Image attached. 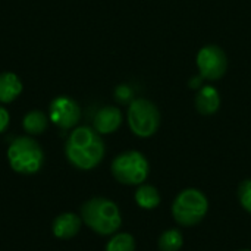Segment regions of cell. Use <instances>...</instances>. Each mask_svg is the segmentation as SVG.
Returning <instances> with one entry per match:
<instances>
[{"label": "cell", "mask_w": 251, "mask_h": 251, "mask_svg": "<svg viewBox=\"0 0 251 251\" xmlns=\"http://www.w3.org/2000/svg\"><path fill=\"white\" fill-rule=\"evenodd\" d=\"M104 153L106 147L100 134L90 126L75 128L65 146L68 162L81 171L94 169L103 160Z\"/></svg>", "instance_id": "cell-1"}, {"label": "cell", "mask_w": 251, "mask_h": 251, "mask_svg": "<svg viewBox=\"0 0 251 251\" xmlns=\"http://www.w3.org/2000/svg\"><path fill=\"white\" fill-rule=\"evenodd\" d=\"M81 219L99 235H112L122 225L119 207L109 199L94 197L81 207Z\"/></svg>", "instance_id": "cell-2"}, {"label": "cell", "mask_w": 251, "mask_h": 251, "mask_svg": "<svg viewBox=\"0 0 251 251\" xmlns=\"http://www.w3.org/2000/svg\"><path fill=\"white\" fill-rule=\"evenodd\" d=\"M7 160L16 174L34 175L44 165V153L34 138L18 137L7 149Z\"/></svg>", "instance_id": "cell-3"}, {"label": "cell", "mask_w": 251, "mask_h": 251, "mask_svg": "<svg viewBox=\"0 0 251 251\" xmlns=\"http://www.w3.org/2000/svg\"><path fill=\"white\" fill-rule=\"evenodd\" d=\"M209 210L207 197L196 188L181 191L172 204V215L181 226H194L200 224Z\"/></svg>", "instance_id": "cell-4"}, {"label": "cell", "mask_w": 251, "mask_h": 251, "mask_svg": "<svg viewBox=\"0 0 251 251\" xmlns=\"http://www.w3.org/2000/svg\"><path fill=\"white\" fill-rule=\"evenodd\" d=\"M110 171L113 178L124 185H141L150 174V165L143 153L128 150L113 159Z\"/></svg>", "instance_id": "cell-5"}, {"label": "cell", "mask_w": 251, "mask_h": 251, "mask_svg": "<svg viewBox=\"0 0 251 251\" xmlns=\"http://www.w3.org/2000/svg\"><path fill=\"white\" fill-rule=\"evenodd\" d=\"M126 118L129 129L140 138L153 137L160 126V112L149 99H134L128 106Z\"/></svg>", "instance_id": "cell-6"}, {"label": "cell", "mask_w": 251, "mask_h": 251, "mask_svg": "<svg viewBox=\"0 0 251 251\" xmlns=\"http://www.w3.org/2000/svg\"><path fill=\"white\" fill-rule=\"evenodd\" d=\"M196 65L199 75L203 79L218 81L228 71V56L219 46L207 44L199 50L196 56Z\"/></svg>", "instance_id": "cell-7"}, {"label": "cell", "mask_w": 251, "mask_h": 251, "mask_svg": "<svg viewBox=\"0 0 251 251\" xmlns=\"http://www.w3.org/2000/svg\"><path fill=\"white\" fill-rule=\"evenodd\" d=\"M81 118V107L69 97H56L49 107V119L62 129L74 128Z\"/></svg>", "instance_id": "cell-8"}, {"label": "cell", "mask_w": 251, "mask_h": 251, "mask_svg": "<svg viewBox=\"0 0 251 251\" xmlns=\"http://www.w3.org/2000/svg\"><path fill=\"white\" fill-rule=\"evenodd\" d=\"M124 115L122 110L116 106H103L94 116L93 126L100 135L112 134L119 129L122 125Z\"/></svg>", "instance_id": "cell-9"}, {"label": "cell", "mask_w": 251, "mask_h": 251, "mask_svg": "<svg viewBox=\"0 0 251 251\" xmlns=\"http://www.w3.org/2000/svg\"><path fill=\"white\" fill-rule=\"evenodd\" d=\"M196 109L203 116H212L215 115L221 107V94L218 88L213 85H203L200 87L199 93L194 99Z\"/></svg>", "instance_id": "cell-10"}, {"label": "cell", "mask_w": 251, "mask_h": 251, "mask_svg": "<svg viewBox=\"0 0 251 251\" xmlns=\"http://www.w3.org/2000/svg\"><path fill=\"white\" fill-rule=\"evenodd\" d=\"M81 229V218L75 213H62L53 221V235L59 240H69Z\"/></svg>", "instance_id": "cell-11"}, {"label": "cell", "mask_w": 251, "mask_h": 251, "mask_svg": "<svg viewBox=\"0 0 251 251\" xmlns=\"http://www.w3.org/2000/svg\"><path fill=\"white\" fill-rule=\"evenodd\" d=\"M22 93V81L13 72L0 74V103H12Z\"/></svg>", "instance_id": "cell-12"}, {"label": "cell", "mask_w": 251, "mask_h": 251, "mask_svg": "<svg viewBox=\"0 0 251 251\" xmlns=\"http://www.w3.org/2000/svg\"><path fill=\"white\" fill-rule=\"evenodd\" d=\"M135 203L146 210H153L160 204V193L150 184H141L135 191Z\"/></svg>", "instance_id": "cell-13"}, {"label": "cell", "mask_w": 251, "mask_h": 251, "mask_svg": "<svg viewBox=\"0 0 251 251\" xmlns=\"http://www.w3.org/2000/svg\"><path fill=\"white\" fill-rule=\"evenodd\" d=\"M49 125V116L43 113L41 110H31L24 116L22 126L26 134L29 135H40L47 129Z\"/></svg>", "instance_id": "cell-14"}, {"label": "cell", "mask_w": 251, "mask_h": 251, "mask_svg": "<svg viewBox=\"0 0 251 251\" xmlns=\"http://www.w3.org/2000/svg\"><path fill=\"white\" fill-rule=\"evenodd\" d=\"M157 246H159L160 251H179L184 246V235L176 228L166 229L160 235Z\"/></svg>", "instance_id": "cell-15"}, {"label": "cell", "mask_w": 251, "mask_h": 251, "mask_svg": "<svg viewBox=\"0 0 251 251\" xmlns=\"http://www.w3.org/2000/svg\"><path fill=\"white\" fill-rule=\"evenodd\" d=\"M106 251H135V240L131 234H116L106 244Z\"/></svg>", "instance_id": "cell-16"}, {"label": "cell", "mask_w": 251, "mask_h": 251, "mask_svg": "<svg viewBox=\"0 0 251 251\" xmlns=\"http://www.w3.org/2000/svg\"><path fill=\"white\" fill-rule=\"evenodd\" d=\"M238 200L244 210L251 213V179H246L238 187Z\"/></svg>", "instance_id": "cell-17"}, {"label": "cell", "mask_w": 251, "mask_h": 251, "mask_svg": "<svg viewBox=\"0 0 251 251\" xmlns=\"http://www.w3.org/2000/svg\"><path fill=\"white\" fill-rule=\"evenodd\" d=\"M115 99H116L119 103H122V104L131 103V101L134 100V99H132V90H131V87H128V85H125V84L118 85L116 90H115Z\"/></svg>", "instance_id": "cell-18"}, {"label": "cell", "mask_w": 251, "mask_h": 251, "mask_svg": "<svg viewBox=\"0 0 251 251\" xmlns=\"http://www.w3.org/2000/svg\"><path fill=\"white\" fill-rule=\"evenodd\" d=\"M9 122H10V115H9L7 109L0 106V134L7 129Z\"/></svg>", "instance_id": "cell-19"}, {"label": "cell", "mask_w": 251, "mask_h": 251, "mask_svg": "<svg viewBox=\"0 0 251 251\" xmlns=\"http://www.w3.org/2000/svg\"><path fill=\"white\" fill-rule=\"evenodd\" d=\"M238 251H251V250H238Z\"/></svg>", "instance_id": "cell-20"}]
</instances>
